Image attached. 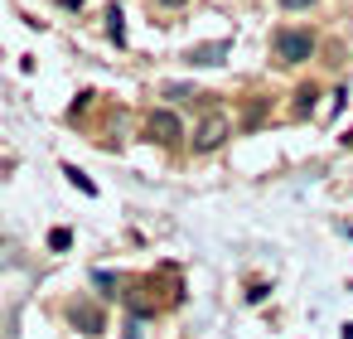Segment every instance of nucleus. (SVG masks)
I'll return each mask as SVG.
<instances>
[{
    "label": "nucleus",
    "mask_w": 353,
    "mask_h": 339,
    "mask_svg": "<svg viewBox=\"0 0 353 339\" xmlns=\"http://www.w3.org/2000/svg\"><path fill=\"white\" fill-rule=\"evenodd\" d=\"M271 49H276L281 64H305L314 54V35L310 30H276L271 35Z\"/></svg>",
    "instance_id": "nucleus-1"
},
{
    "label": "nucleus",
    "mask_w": 353,
    "mask_h": 339,
    "mask_svg": "<svg viewBox=\"0 0 353 339\" xmlns=\"http://www.w3.org/2000/svg\"><path fill=\"white\" fill-rule=\"evenodd\" d=\"M228 131H232L228 117H223V112H208V117L199 122V131H194V151H218V146L228 141Z\"/></svg>",
    "instance_id": "nucleus-2"
},
{
    "label": "nucleus",
    "mask_w": 353,
    "mask_h": 339,
    "mask_svg": "<svg viewBox=\"0 0 353 339\" xmlns=\"http://www.w3.org/2000/svg\"><path fill=\"white\" fill-rule=\"evenodd\" d=\"M145 136H150V141H160V146H174V141L184 136V126H179V117H174V112H150Z\"/></svg>",
    "instance_id": "nucleus-3"
},
{
    "label": "nucleus",
    "mask_w": 353,
    "mask_h": 339,
    "mask_svg": "<svg viewBox=\"0 0 353 339\" xmlns=\"http://www.w3.org/2000/svg\"><path fill=\"white\" fill-rule=\"evenodd\" d=\"M68 320H73L83 334H102V310H97V305H88V300H78V305L68 310Z\"/></svg>",
    "instance_id": "nucleus-4"
},
{
    "label": "nucleus",
    "mask_w": 353,
    "mask_h": 339,
    "mask_svg": "<svg viewBox=\"0 0 353 339\" xmlns=\"http://www.w3.org/2000/svg\"><path fill=\"white\" fill-rule=\"evenodd\" d=\"M228 59V44H199V49H189V64H199V68H218Z\"/></svg>",
    "instance_id": "nucleus-5"
},
{
    "label": "nucleus",
    "mask_w": 353,
    "mask_h": 339,
    "mask_svg": "<svg viewBox=\"0 0 353 339\" xmlns=\"http://www.w3.org/2000/svg\"><path fill=\"white\" fill-rule=\"evenodd\" d=\"M107 35H112V39H117V44H126V15H121V10H117V6H112V10H107Z\"/></svg>",
    "instance_id": "nucleus-6"
},
{
    "label": "nucleus",
    "mask_w": 353,
    "mask_h": 339,
    "mask_svg": "<svg viewBox=\"0 0 353 339\" xmlns=\"http://www.w3.org/2000/svg\"><path fill=\"white\" fill-rule=\"evenodd\" d=\"M295 112H300V117L314 112V88H300V93H295Z\"/></svg>",
    "instance_id": "nucleus-7"
},
{
    "label": "nucleus",
    "mask_w": 353,
    "mask_h": 339,
    "mask_svg": "<svg viewBox=\"0 0 353 339\" xmlns=\"http://www.w3.org/2000/svg\"><path fill=\"white\" fill-rule=\"evenodd\" d=\"M63 175H68V180H73V184H78V189H83V194H97V184H92V180H88V175H83V170H78V165H68V170H63Z\"/></svg>",
    "instance_id": "nucleus-8"
},
{
    "label": "nucleus",
    "mask_w": 353,
    "mask_h": 339,
    "mask_svg": "<svg viewBox=\"0 0 353 339\" xmlns=\"http://www.w3.org/2000/svg\"><path fill=\"white\" fill-rule=\"evenodd\" d=\"M49 247H54V252L73 247V233H68V228H54V233H49Z\"/></svg>",
    "instance_id": "nucleus-9"
},
{
    "label": "nucleus",
    "mask_w": 353,
    "mask_h": 339,
    "mask_svg": "<svg viewBox=\"0 0 353 339\" xmlns=\"http://www.w3.org/2000/svg\"><path fill=\"white\" fill-rule=\"evenodd\" d=\"M165 97H174V102H184V97H199V93H194V88H184V83H170V88H165Z\"/></svg>",
    "instance_id": "nucleus-10"
},
{
    "label": "nucleus",
    "mask_w": 353,
    "mask_h": 339,
    "mask_svg": "<svg viewBox=\"0 0 353 339\" xmlns=\"http://www.w3.org/2000/svg\"><path fill=\"white\" fill-rule=\"evenodd\" d=\"M285 10H305V6H314V0H281Z\"/></svg>",
    "instance_id": "nucleus-11"
},
{
    "label": "nucleus",
    "mask_w": 353,
    "mask_h": 339,
    "mask_svg": "<svg viewBox=\"0 0 353 339\" xmlns=\"http://www.w3.org/2000/svg\"><path fill=\"white\" fill-rule=\"evenodd\" d=\"M59 6H63V10H83V0H59Z\"/></svg>",
    "instance_id": "nucleus-12"
},
{
    "label": "nucleus",
    "mask_w": 353,
    "mask_h": 339,
    "mask_svg": "<svg viewBox=\"0 0 353 339\" xmlns=\"http://www.w3.org/2000/svg\"><path fill=\"white\" fill-rule=\"evenodd\" d=\"M160 6H165V10H174V6H184V0H160Z\"/></svg>",
    "instance_id": "nucleus-13"
},
{
    "label": "nucleus",
    "mask_w": 353,
    "mask_h": 339,
    "mask_svg": "<svg viewBox=\"0 0 353 339\" xmlns=\"http://www.w3.org/2000/svg\"><path fill=\"white\" fill-rule=\"evenodd\" d=\"M343 339H353V325H343Z\"/></svg>",
    "instance_id": "nucleus-14"
},
{
    "label": "nucleus",
    "mask_w": 353,
    "mask_h": 339,
    "mask_svg": "<svg viewBox=\"0 0 353 339\" xmlns=\"http://www.w3.org/2000/svg\"><path fill=\"white\" fill-rule=\"evenodd\" d=\"M348 141H353V136H348Z\"/></svg>",
    "instance_id": "nucleus-15"
}]
</instances>
